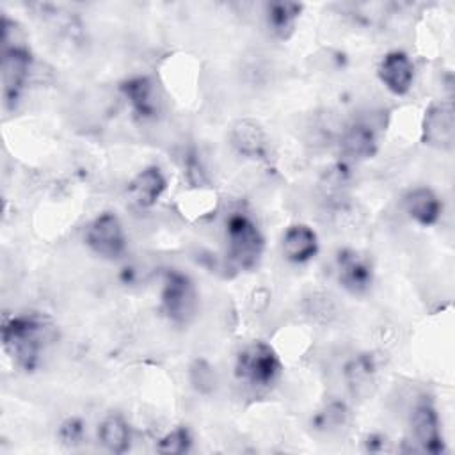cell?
<instances>
[{"label":"cell","instance_id":"1","mask_svg":"<svg viewBox=\"0 0 455 455\" xmlns=\"http://www.w3.org/2000/svg\"><path fill=\"white\" fill-rule=\"evenodd\" d=\"M50 331L52 323L43 315H16L2 327L4 348L23 371H34L41 361Z\"/></svg>","mask_w":455,"mask_h":455},{"label":"cell","instance_id":"2","mask_svg":"<svg viewBox=\"0 0 455 455\" xmlns=\"http://www.w3.org/2000/svg\"><path fill=\"white\" fill-rule=\"evenodd\" d=\"M228 258L242 270H252L263 254L265 238L256 222L242 213L235 212L226 220Z\"/></svg>","mask_w":455,"mask_h":455},{"label":"cell","instance_id":"3","mask_svg":"<svg viewBox=\"0 0 455 455\" xmlns=\"http://www.w3.org/2000/svg\"><path fill=\"white\" fill-rule=\"evenodd\" d=\"M281 361L275 350L265 341H252L243 347L235 361V375L238 380L254 386L268 387L281 375Z\"/></svg>","mask_w":455,"mask_h":455},{"label":"cell","instance_id":"4","mask_svg":"<svg viewBox=\"0 0 455 455\" xmlns=\"http://www.w3.org/2000/svg\"><path fill=\"white\" fill-rule=\"evenodd\" d=\"M4 53H2V85L4 101L7 107H14L28 78L32 55L25 43L14 36L2 34Z\"/></svg>","mask_w":455,"mask_h":455},{"label":"cell","instance_id":"5","mask_svg":"<svg viewBox=\"0 0 455 455\" xmlns=\"http://www.w3.org/2000/svg\"><path fill=\"white\" fill-rule=\"evenodd\" d=\"M197 295L192 279L180 270H167L162 286V309L176 325H187L196 315Z\"/></svg>","mask_w":455,"mask_h":455},{"label":"cell","instance_id":"6","mask_svg":"<svg viewBox=\"0 0 455 455\" xmlns=\"http://www.w3.org/2000/svg\"><path fill=\"white\" fill-rule=\"evenodd\" d=\"M87 247L107 259H117L126 251V233L119 217L112 212H103L85 229Z\"/></svg>","mask_w":455,"mask_h":455},{"label":"cell","instance_id":"7","mask_svg":"<svg viewBox=\"0 0 455 455\" xmlns=\"http://www.w3.org/2000/svg\"><path fill=\"white\" fill-rule=\"evenodd\" d=\"M421 140L435 149L450 151L455 142V108L451 101L432 103L423 116Z\"/></svg>","mask_w":455,"mask_h":455},{"label":"cell","instance_id":"8","mask_svg":"<svg viewBox=\"0 0 455 455\" xmlns=\"http://www.w3.org/2000/svg\"><path fill=\"white\" fill-rule=\"evenodd\" d=\"M336 275L347 291L361 295L373 283V267L368 256L354 249H343L336 256Z\"/></svg>","mask_w":455,"mask_h":455},{"label":"cell","instance_id":"9","mask_svg":"<svg viewBox=\"0 0 455 455\" xmlns=\"http://www.w3.org/2000/svg\"><path fill=\"white\" fill-rule=\"evenodd\" d=\"M411 430L423 451L439 455L444 448L439 414L430 400H419L411 412Z\"/></svg>","mask_w":455,"mask_h":455},{"label":"cell","instance_id":"10","mask_svg":"<svg viewBox=\"0 0 455 455\" xmlns=\"http://www.w3.org/2000/svg\"><path fill=\"white\" fill-rule=\"evenodd\" d=\"M377 75H379V80L384 84V87L389 92H393L396 96H403L412 87L414 64L405 52L391 50L380 59Z\"/></svg>","mask_w":455,"mask_h":455},{"label":"cell","instance_id":"11","mask_svg":"<svg viewBox=\"0 0 455 455\" xmlns=\"http://www.w3.org/2000/svg\"><path fill=\"white\" fill-rule=\"evenodd\" d=\"M167 188V180L160 167L148 165L128 183L126 192L139 208H151Z\"/></svg>","mask_w":455,"mask_h":455},{"label":"cell","instance_id":"12","mask_svg":"<svg viewBox=\"0 0 455 455\" xmlns=\"http://www.w3.org/2000/svg\"><path fill=\"white\" fill-rule=\"evenodd\" d=\"M231 146L247 158L267 156V135L259 123L252 119H238L229 132Z\"/></svg>","mask_w":455,"mask_h":455},{"label":"cell","instance_id":"13","mask_svg":"<svg viewBox=\"0 0 455 455\" xmlns=\"http://www.w3.org/2000/svg\"><path fill=\"white\" fill-rule=\"evenodd\" d=\"M403 206L407 215L425 228L434 226L443 213V203L439 196L428 187H416L409 190L403 197Z\"/></svg>","mask_w":455,"mask_h":455},{"label":"cell","instance_id":"14","mask_svg":"<svg viewBox=\"0 0 455 455\" xmlns=\"http://www.w3.org/2000/svg\"><path fill=\"white\" fill-rule=\"evenodd\" d=\"M281 249L288 261L307 263L318 252L316 233L307 224H293L284 231Z\"/></svg>","mask_w":455,"mask_h":455},{"label":"cell","instance_id":"15","mask_svg":"<svg viewBox=\"0 0 455 455\" xmlns=\"http://www.w3.org/2000/svg\"><path fill=\"white\" fill-rule=\"evenodd\" d=\"M121 92L130 103L133 114L140 119H149L156 114L155 89L148 76H132L121 84Z\"/></svg>","mask_w":455,"mask_h":455},{"label":"cell","instance_id":"16","mask_svg":"<svg viewBox=\"0 0 455 455\" xmlns=\"http://www.w3.org/2000/svg\"><path fill=\"white\" fill-rule=\"evenodd\" d=\"M341 153L350 160H366L377 153V135L371 126L354 123L341 137Z\"/></svg>","mask_w":455,"mask_h":455},{"label":"cell","instance_id":"17","mask_svg":"<svg viewBox=\"0 0 455 455\" xmlns=\"http://www.w3.org/2000/svg\"><path fill=\"white\" fill-rule=\"evenodd\" d=\"M302 4L299 2H270L267 4V23L272 34L279 39H288L300 18Z\"/></svg>","mask_w":455,"mask_h":455},{"label":"cell","instance_id":"18","mask_svg":"<svg viewBox=\"0 0 455 455\" xmlns=\"http://www.w3.org/2000/svg\"><path fill=\"white\" fill-rule=\"evenodd\" d=\"M345 379L354 396H368L375 384V363L368 354H361L345 366Z\"/></svg>","mask_w":455,"mask_h":455},{"label":"cell","instance_id":"19","mask_svg":"<svg viewBox=\"0 0 455 455\" xmlns=\"http://www.w3.org/2000/svg\"><path fill=\"white\" fill-rule=\"evenodd\" d=\"M98 439L108 451L124 453L128 451L132 441L130 427L119 414H110L100 423Z\"/></svg>","mask_w":455,"mask_h":455},{"label":"cell","instance_id":"20","mask_svg":"<svg viewBox=\"0 0 455 455\" xmlns=\"http://www.w3.org/2000/svg\"><path fill=\"white\" fill-rule=\"evenodd\" d=\"M192 446V435L187 427H176L171 432H167L164 437L156 443V451L165 455H180L187 453Z\"/></svg>","mask_w":455,"mask_h":455},{"label":"cell","instance_id":"21","mask_svg":"<svg viewBox=\"0 0 455 455\" xmlns=\"http://www.w3.org/2000/svg\"><path fill=\"white\" fill-rule=\"evenodd\" d=\"M190 382L192 386L199 391V393H210L215 389V371L213 368L203 361V359H197L192 366H190Z\"/></svg>","mask_w":455,"mask_h":455},{"label":"cell","instance_id":"22","mask_svg":"<svg viewBox=\"0 0 455 455\" xmlns=\"http://www.w3.org/2000/svg\"><path fill=\"white\" fill-rule=\"evenodd\" d=\"M84 430V421L80 418H68L59 428V439L68 446H75L82 443Z\"/></svg>","mask_w":455,"mask_h":455},{"label":"cell","instance_id":"23","mask_svg":"<svg viewBox=\"0 0 455 455\" xmlns=\"http://www.w3.org/2000/svg\"><path fill=\"white\" fill-rule=\"evenodd\" d=\"M345 405L343 403H332L327 407L325 412H322L316 419L320 421L322 427L325 425H338V423H343V418H345Z\"/></svg>","mask_w":455,"mask_h":455},{"label":"cell","instance_id":"24","mask_svg":"<svg viewBox=\"0 0 455 455\" xmlns=\"http://www.w3.org/2000/svg\"><path fill=\"white\" fill-rule=\"evenodd\" d=\"M384 444H386V437L377 435V434H373L366 439V446L370 451H380L384 448Z\"/></svg>","mask_w":455,"mask_h":455}]
</instances>
